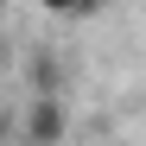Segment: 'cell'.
<instances>
[{"mask_svg":"<svg viewBox=\"0 0 146 146\" xmlns=\"http://www.w3.org/2000/svg\"><path fill=\"white\" fill-rule=\"evenodd\" d=\"M64 140H70V102L57 89H32L19 114V146H64Z\"/></svg>","mask_w":146,"mask_h":146,"instance_id":"1","label":"cell"},{"mask_svg":"<svg viewBox=\"0 0 146 146\" xmlns=\"http://www.w3.org/2000/svg\"><path fill=\"white\" fill-rule=\"evenodd\" d=\"M44 13H57V19H76V13H89V0H38Z\"/></svg>","mask_w":146,"mask_h":146,"instance_id":"2","label":"cell"}]
</instances>
